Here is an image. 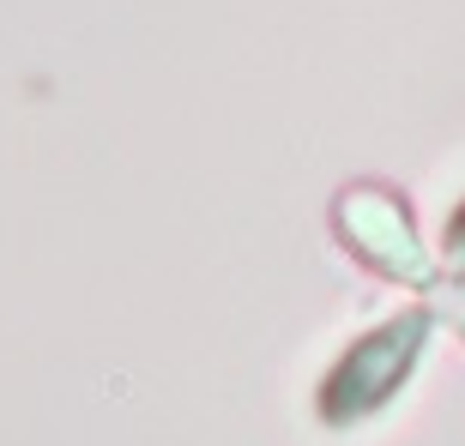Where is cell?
Returning a JSON list of instances; mask_svg holds the SVG:
<instances>
[{"label": "cell", "mask_w": 465, "mask_h": 446, "mask_svg": "<svg viewBox=\"0 0 465 446\" xmlns=\"http://www.w3.org/2000/svg\"><path fill=\"white\" fill-rule=\"evenodd\" d=\"M417 338H423V320H405V326H387L381 338L357 344L345 356V368H339V380L327 386V411L339 416L345 411V398H351V416L362 411V404H381V398L399 386V374H405V362L417 356Z\"/></svg>", "instance_id": "obj_1"}]
</instances>
